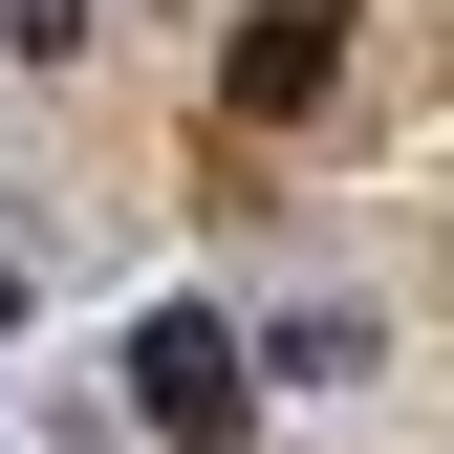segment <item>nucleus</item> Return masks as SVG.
I'll return each instance as SVG.
<instances>
[{"label":"nucleus","instance_id":"1","mask_svg":"<svg viewBox=\"0 0 454 454\" xmlns=\"http://www.w3.org/2000/svg\"><path fill=\"white\" fill-rule=\"evenodd\" d=\"M130 411L174 433V454H239V411H260V368H239V325H195V303H152V325H130Z\"/></svg>","mask_w":454,"mask_h":454},{"label":"nucleus","instance_id":"2","mask_svg":"<svg viewBox=\"0 0 454 454\" xmlns=\"http://www.w3.org/2000/svg\"><path fill=\"white\" fill-rule=\"evenodd\" d=\"M216 87H239L260 130H303V108L347 87V0H260V22H239V66H216Z\"/></svg>","mask_w":454,"mask_h":454},{"label":"nucleus","instance_id":"3","mask_svg":"<svg viewBox=\"0 0 454 454\" xmlns=\"http://www.w3.org/2000/svg\"><path fill=\"white\" fill-rule=\"evenodd\" d=\"M0 325H22V281H0Z\"/></svg>","mask_w":454,"mask_h":454}]
</instances>
